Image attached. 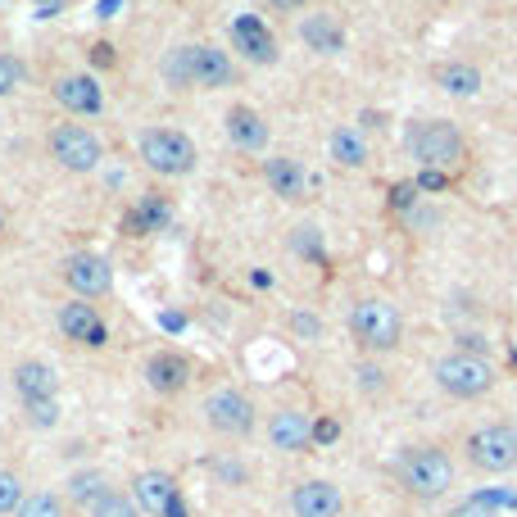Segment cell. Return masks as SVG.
Listing matches in <instances>:
<instances>
[{"label": "cell", "mask_w": 517, "mask_h": 517, "mask_svg": "<svg viewBox=\"0 0 517 517\" xmlns=\"http://www.w3.org/2000/svg\"><path fill=\"white\" fill-rule=\"evenodd\" d=\"M436 82L449 91V96H477L481 91V69H472V64H463V59H449V64H440L436 69Z\"/></svg>", "instance_id": "24"}, {"label": "cell", "mask_w": 517, "mask_h": 517, "mask_svg": "<svg viewBox=\"0 0 517 517\" xmlns=\"http://www.w3.org/2000/svg\"><path fill=\"white\" fill-rule=\"evenodd\" d=\"M32 427H55L59 422V400H41V404H23Z\"/></svg>", "instance_id": "32"}, {"label": "cell", "mask_w": 517, "mask_h": 517, "mask_svg": "<svg viewBox=\"0 0 517 517\" xmlns=\"http://www.w3.org/2000/svg\"><path fill=\"white\" fill-rule=\"evenodd\" d=\"M64 495H69L78 508H91V504H100V499L109 495V481H105V472L82 468V472H73V477L64 481Z\"/></svg>", "instance_id": "23"}, {"label": "cell", "mask_w": 517, "mask_h": 517, "mask_svg": "<svg viewBox=\"0 0 517 517\" xmlns=\"http://www.w3.org/2000/svg\"><path fill=\"white\" fill-rule=\"evenodd\" d=\"M232 41L250 64H277V37L259 19H236L232 23Z\"/></svg>", "instance_id": "21"}, {"label": "cell", "mask_w": 517, "mask_h": 517, "mask_svg": "<svg viewBox=\"0 0 517 517\" xmlns=\"http://www.w3.org/2000/svg\"><path fill=\"white\" fill-rule=\"evenodd\" d=\"M449 517H495V508H490L486 499H468V504H459Z\"/></svg>", "instance_id": "34"}, {"label": "cell", "mask_w": 517, "mask_h": 517, "mask_svg": "<svg viewBox=\"0 0 517 517\" xmlns=\"http://www.w3.org/2000/svg\"><path fill=\"white\" fill-rule=\"evenodd\" d=\"M14 517H69V513H64V499L59 495H50V490H32Z\"/></svg>", "instance_id": "27"}, {"label": "cell", "mask_w": 517, "mask_h": 517, "mask_svg": "<svg viewBox=\"0 0 517 517\" xmlns=\"http://www.w3.org/2000/svg\"><path fill=\"white\" fill-rule=\"evenodd\" d=\"M23 499H28L23 477H19V472H10V468H0V517H14Z\"/></svg>", "instance_id": "28"}, {"label": "cell", "mask_w": 517, "mask_h": 517, "mask_svg": "<svg viewBox=\"0 0 517 517\" xmlns=\"http://www.w3.org/2000/svg\"><path fill=\"white\" fill-rule=\"evenodd\" d=\"M341 436V427H336L332 418H322V422H313V440H318V445H332V440Z\"/></svg>", "instance_id": "35"}, {"label": "cell", "mask_w": 517, "mask_h": 517, "mask_svg": "<svg viewBox=\"0 0 517 517\" xmlns=\"http://www.w3.org/2000/svg\"><path fill=\"white\" fill-rule=\"evenodd\" d=\"M177 495H182V490H177V477L164 468H146L132 477V499H137V508L146 517H164V508L173 504Z\"/></svg>", "instance_id": "14"}, {"label": "cell", "mask_w": 517, "mask_h": 517, "mask_svg": "<svg viewBox=\"0 0 517 517\" xmlns=\"http://www.w3.org/2000/svg\"><path fill=\"white\" fill-rule=\"evenodd\" d=\"M55 322H59V336H64V341L87 345V350H100V345L109 341V327H105V318L96 313V304H91V300L59 304Z\"/></svg>", "instance_id": "10"}, {"label": "cell", "mask_w": 517, "mask_h": 517, "mask_svg": "<svg viewBox=\"0 0 517 517\" xmlns=\"http://www.w3.org/2000/svg\"><path fill=\"white\" fill-rule=\"evenodd\" d=\"M205 422L218 431V436H250L254 422H259V409H254V400L245 391H236V386H223V391H214L205 400Z\"/></svg>", "instance_id": "8"}, {"label": "cell", "mask_w": 517, "mask_h": 517, "mask_svg": "<svg viewBox=\"0 0 517 517\" xmlns=\"http://www.w3.org/2000/svg\"><path fill=\"white\" fill-rule=\"evenodd\" d=\"M164 517H186V504H182V495H177V499H173V504H168V508H164Z\"/></svg>", "instance_id": "40"}, {"label": "cell", "mask_w": 517, "mask_h": 517, "mask_svg": "<svg viewBox=\"0 0 517 517\" xmlns=\"http://www.w3.org/2000/svg\"><path fill=\"white\" fill-rule=\"evenodd\" d=\"M359 377H363V386H368V391H377V386H381V368H372V363L359 372Z\"/></svg>", "instance_id": "39"}, {"label": "cell", "mask_w": 517, "mask_h": 517, "mask_svg": "<svg viewBox=\"0 0 517 517\" xmlns=\"http://www.w3.org/2000/svg\"><path fill=\"white\" fill-rule=\"evenodd\" d=\"M23 82H28V69H23V64H19L14 55H0V100L14 96V91H19Z\"/></svg>", "instance_id": "30"}, {"label": "cell", "mask_w": 517, "mask_h": 517, "mask_svg": "<svg viewBox=\"0 0 517 517\" xmlns=\"http://www.w3.org/2000/svg\"><path fill=\"white\" fill-rule=\"evenodd\" d=\"M50 96L69 109V114H82V118H96L100 109H105V91H100V82L91 78V73H69V78H55Z\"/></svg>", "instance_id": "13"}, {"label": "cell", "mask_w": 517, "mask_h": 517, "mask_svg": "<svg viewBox=\"0 0 517 517\" xmlns=\"http://www.w3.org/2000/svg\"><path fill=\"white\" fill-rule=\"evenodd\" d=\"M395 477H400V486L409 490L413 499L431 504V499H445L449 486H454V459L436 445H413V449L400 454Z\"/></svg>", "instance_id": "1"}, {"label": "cell", "mask_w": 517, "mask_h": 517, "mask_svg": "<svg viewBox=\"0 0 517 517\" xmlns=\"http://www.w3.org/2000/svg\"><path fill=\"white\" fill-rule=\"evenodd\" d=\"M264 177H268V186H273L277 196H282V200H291V205H300V200H309V186H313V177L304 173V164H300V159H291V155H273V159H264Z\"/></svg>", "instance_id": "17"}, {"label": "cell", "mask_w": 517, "mask_h": 517, "mask_svg": "<svg viewBox=\"0 0 517 517\" xmlns=\"http://www.w3.org/2000/svg\"><path fill=\"white\" fill-rule=\"evenodd\" d=\"M168 223H173V205H168V196H159V191H146L141 205L123 214V232H132V236L168 232Z\"/></svg>", "instance_id": "20"}, {"label": "cell", "mask_w": 517, "mask_h": 517, "mask_svg": "<svg viewBox=\"0 0 517 517\" xmlns=\"http://www.w3.org/2000/svg\"><path fill=\"white\" fill-rule=\"evenodd\" d=\"M87 517H146V513L137 508V499H132V495H118V490H109L100 504L87 508Z\"/></svg>", "instance_id": "29"}, {"label": "cell", "mask_w": 517, "mask_h": 517, "mask_svg": "<svg viewBox=\"0 0 517 517\" xmlns=\"http://www.w3.org/2000/svg\"><path fill=\"white\" fill-rule=\"evenodd\" d=\"M295 332H300L304 336V341H318V336H322V318H313V313H295Z\"/></svg>", "instance_id": "33"}, {"label": "cell", "mask_w": 517, "mask_h": 517, "mask_svg": "<svg viewBox=\"0 0 517 517\" xmlns=\"http://www.w3.org/2000/svg\"><path fill=\"white\" fill-rule=\"evenodd\" d=\"M14 391L23 404H41V400H59V372L46 359H23L14 368Z\"/></svg>", "instance_id": "15"}, {"label": "cell", "mask_w": 517, "mask_h": 517, "mask_svg": "<svg viewBox=\"0 0 517 517\" xmlns=\"http://www.w3.org/2000/svg\"><path fill=\"white\" fill-rule=\"evenodd\" d=\"M191 78H196V87H232L236 82V64H232V55L227 50H218V46H191Z\"/></svg>", "instance_id": "18"}, {"label": "cell", "mask_w": 517, "mask_h": 517, "mask_svg": "<svg viewBox=\"0 0 517 517\" xmlns=\"http://www.w3.org/2000/svg\"><path fill=\"white\" fill-rule=\"evenodd\" d=\"M413 196H418V182H404V186H395V209H409L413 205Z\"/></svg>", "instance_id": "37"}, {"label": "cell", "mask_w": 517, "mask_h": 517, "mask_svg": "<svg viewBox=\"0 0 517 517\" xmlns=\"http://www.w3.org/2000/svg\"><path fill=\"white\" fill-rule=\"evenodd\" d=\"M64 282L78 300H100V295L114 291V268H109L105 254L96 250H78L64 259Z\"/></svg>", "instance_id": "9"}, {"label": "cell", "mask_w": 517, "mask_h": 517, "mask_svg": "<svg viewBox=\"0 0 517 517\" xmlns=\"http://www.w3.org/2000/svg\"><path fill=\"white\" fill-rule=\"evenodd\" d=\"M268 440H273V449H282V454H309L318 440H313V418L300 409H277L273 418H268Z\"/></svg>", "instance_id": "12"}, {"label": "cell", "mask_w": 517, "mask_h": 517, "mask_svg": "<svg viewBox=\"0 0 517 517\" xmlns=\"http://www.w3.org/2000/svg\"><path fill=\"white\" fill-rule=\"evenodd\" d=\"M404 146H409V155L418 159L422 168H436V173H445V168H459L463 155H468V141H463V132L454 123H445V118L413 123L409 137H404Z\"/></svg>", "instance_id": "4"}, {"label": "cell", "mask_w": 517, "mask_h": 517, "mask_svg": "<svg viewBox=\"0 0 517 517\" xmlns=\"http://www.w3.org/2000/svg\"><path fill=\"white\" fill-rule=\"evenodd\" d=\"M64 5H69V0H37V14L41 19H50V14H59Z\"/></svg>", "instance_id": "38"}, {"label": "cell", "mask_w": 517, "mask_h": 517, "mask_svg": "<svg viewBox=\"0 0 517 517\" xmlns=\"http://www.w3.org/2000/svg\"><path fill=\"white\" fill-rule=\"evenodd\" d=\"M327 146H332V159L341 168H363L368 164V146H363V137L359 132H350V127H336Z\"/></svg>", "instance_id": "25"}, {"label": "cell", "mask_w": 517, "mask_h": 517, "mask_svg": "<svg viewBox=\"0 0 517 517\" xmlns=\"http://www.w3.org/2000/svg\"><path fill=\"white\" fill-rule=\"evenodd\" d=\"M0 232H5V209H0Z\"/></svg>", "instance_id": "41"}, {"label": "cell", "mask_w": 517, "mask_h": 517, "mask_svg": "<svg viewBox=\"0 0 517 517\" xmlns=\"http://www.w3.org/2000/svg\"><path fill=\"white\" fill-rule=\"evenodd\" d=\"M300 37H304V46H313L318 55H341V50H345L341 23L327 19V14H309V19L300 23Z\"/></svg>", "instance_id": "22"}, {"label": "cell", "mask_w": 517, "mask_h": 517, "mask_svg": "<svg viewBox=\"0 0 517 517\" xmlns=\"http://www.w3.org/2000/svg\"><path fill=\"white\" fill-rule=\"evenodd\" d=\"M291 245H295V250H300V254H304V259H322V227H313V223L295 227Z\"/></svg>", "instance_id": "31"}, {"label": "cell", "mask_w": 517, "mask_h": 517, "mask_svg": "<svg viewBox=\"0 0 517 517\" xmlns=\"http://www.w3.org/2000/svg\"><path fill=\"white\" fill-rule=\"evenodd\" d=\"M341 513H345V495L332 481L309 477L291 490V517H341Z\"/></svg>", "instance_id": "11"}, {"label": "cell", "mask_w": 517, "mask_h": 517, "mask_svg": "<svg viewBox=\"0 0 517 517\" xmlns=\"http://www.w3.org/2000/svg\"><path fill=\"white\" fill-rule=\"evenodd\" d=\"M277 5H291V0H277Z\"/></svg>", "instance_id": "42"}, {"label": "cell", "mask_w": 517, "mask_h": 517, "mask_svg": "<svg viewBox=\"0 0 517 517\" xmlns=\"http://www.w3.org/2000/svg\"><path fill=\"white\" fill-rule=\"evenodd\" d=\"M513 431H517V422H513Z\"/></svg>", "instance_id": "43"}, {"label": "cell", "mask_w": 517, "mask_h": 517, "mask_svg": "<svg viewBox=\"0 0 517 517\" xmlns=\"http://www.w3.org/2000/svg\"><path fill=\"white\" fill-rule=\"evenodd\" d=\"M227 141H232L236 150H250V155H259V150L268 146V123L259 109L250 105H232L227 109Z\"/></svg>", "instance_id": "19"}, {"label": "cell", "mask_w": 517, "mask_h": 517, "mask_svg": "<svg viewBox=\"0 0 517 517\" xmlns=\"http://www.w3.org/2000/svg\"><path fill=\"white\" fill-rule=\"evenodd\" d=\"M159 73H164V82L173 91H191V87H196V78H191V46L168 50L164 64H159Z\"/></svg>", "instance_id": "26"}, {"label": "cell", "mask_w": 517, "mask_h": 517, "mask_svg": "<svg viewBox=\"0 0 517 517\" xmlns=\"http://www.w3.org/2000/svg\"><path fill=\"white\" fill-rule=\"evenodd\" d=\"M350 332L368 354H391V350H400V341H404V318L391 300L368 295V300H359L350 309Z\"/></svg>", "instance_id": "2"}, {"label": "cell", "mask_w": 517, "mask_h": 517, "mask_svg": "<svg viewBox=\"0 0 517 517\" xmlns=\"http://www.w3.org/2000/svg\"><path fill=\"white\" fill-rule=\"evenodd\" d=\"M141 159L159 177H186L200 155H196V141L186 132H177V127H146L141 132Z\"/></svg>", "instance_id": "5"}, {"label": "cell", "mask_w": 517, "mask_h": 517, "mask_svg": "<svg viewBox=\"0 0 517 517\" xmlns=\"http://www.w3.org/2000/svg\"><path fill=\"white\" fill-rule=\"evenodd\" d=\"M463 449H468L472 468L490 472V477L517 468V431H513V422H486V427H477L468 440H463Z\"/></svg>", "instance_id": "6"}, {"label": "cell", "mask_w": 517, "mask_h": 517, "mask_svg": "<svg viewBox=\"0 0 517 517\" xmlns=\"http://www.w3.org/2000/svg\"><path fill=\"white\" fill-rule=\"evenodd\" d=\"M91 64L109 69V64H114V46H109V41H96V46H91Z\"/></svg>", "instance_id": "36"}, {"label": "cell", "mask_w": 517, "mask_h": 517, "mask_svg": "<svg viewBox=\"0 0 517 517\" xmlns=\"http://www.w3.org/2000/svg\"><path fill=\"white\" fill-rule=\"evenodd\" d=\"M431 377H436V386L449 400H481V395H490V386H495V363H490L486 354L449 350L436 359Z\"/></svg>", "instance_id": "3"}, {"label": "cell", "mask_w": 517, "mask_h": 517, "mask_svg": "<svg viewBox=\"0 0 517 517\" xmlns=\"http://www.w3.org/2000/svg\"><path fill=\"white\" fill-rule=\"evenodd\" d=\"M50 155H55L59 168H69V173H96L100 159H105V141L82 123H59L50 132Z\"/></svg>", "instance_id": "7"}, {"label": "cell", "mask_w": 517, "mask_h": 517, "mask_svg": "<svg viewBox=\"0 0 517 517\" xmlns=\"http://www.w3.org/2000/svg\"><path fill=\"white\" fill-rule=\"evenodd\" d=\"M146 381L155 395H177L191 386V363H186V354L177 350H159L146 359Z\"/></svg>", "instance_id": "16"}]
</instances>
